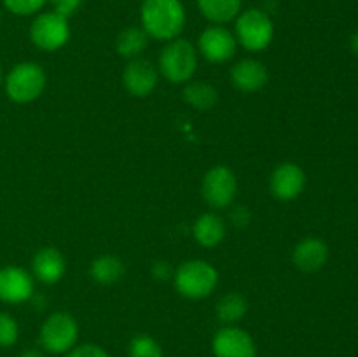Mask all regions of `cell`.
<instances>
[{"label": "cell", "mask_w": 358, "mask_h": 357, "mask_svg": "<svg viewBox=\"0 0 358 357\" xmlns=\"http://www.w3.org/2000/svg\"><path fill=\"white\" fill-rule=\"evenodd\" d=\"M187 21L182 0H142L140 23L150 38L161 42L180 37Z\"/></svg>", "instance_id": "1"}, {"label": "cell", "mask_w": 358, "mask_h": 357, "mask_svg": "<svg viewBox=\"0 0 358 357\" xmlns=\"http://www.w3.org/2000/svg\"><path fill=\"white\" fill-rule=\"evenodd\" d=\"M157 70L168 83H189L198 70V49L191 41L184 37L168 41L161 49Z\"/></svg>", "instance_id": "2"}, {"label": "cell", "mask_w": 358, "mask_h": 357, "mask_svg": "<svg viewBox=\"0 0 358 357\" xmlns=\"http://www.w3.org/2000/svg\"><path fill=\"white\" fill-rule=\"evenodd\" d=\"M173 286L187 300H205L219 286V272L205 259H189L173 272Z\"/></svg>", "instance_id": "3"}, {"label": "cell", "mask_w": 358, "mask_h": 357, "mask_svg": "<svg viewBox=\"0 0 358 357\" xmlns=\"http://www.w3.org/2000/svg\"><path fill=\"white\" fill-rule=\"evenodd\" d=\"M233 34L245 51L261 52L268 49L275 38V23L268 10L252 7L238 14Z\"/></svg>", "instance_id": "4"}, {"label": "cell", "mask_w": 358, "mask_h": 357, "mask_svg": "<svg viewBox=\"0 0 358 357\" xmlns=\"http://www.w3.org/2000/svg\"><path fill=\"white\" fill-rule=\"evenodd\" d=\"M3 83L7 98L14 104L35 102L45 90L48 76L35 62H20L7 72Z\"/></svg>", "instance_id": "5"}, {"label": "cell", "mask_w": 358, "mask_h": 357, "mask_svg": "<svg viewBox=\"0 0 358 357\" xmlns=\"http://www.w3.org/2000/svg\"><path fill=\"white\" fill-rule=\"evenodd\" d=\"M79 342V322L69 312H55L49 315L38 331V343L44 352L63 356Z\"/></svg>", "instance_id": "6"}, {"label": "cell", "mask_w": 358, "mask_h": 357, "mask_svg": "<svg viewBox=\"0 0 358 357\" xmlns=\"http://www.w3.org/2000/svg\"><path fill=\"white\" fill-rule=\"evenodd\" d=\"M28 34L35 48L45 52H55L70 41V24L66 18L48 10L35 14Z\"/></svg>", "instance_id": "7"}, {"label": "cell", "mask_w": 358, "mask_h": 357, "mask_svg": "<svg viewBox=\"0 0 358 357\" xmlns=\"http://www.w3.org/2000/svg\"><path fill=\"white\" fill-rule=\"evenodd\" d=\"M238 192L236 174L226 164H215L201 181V196L213 210H222L233 205Z\"/></svg>", "instance_id": "8"}, {"label": "cell", "mask_w": 358, "mask_h": 357, "mask_svg": "<svg viewBox=\"0 0 358 357\" xmlns=\"http://www.w3.org/2000/svg\"><path fill=\"white\" fill-rule=\"evenodd\" d=\"M198 55L210 63H226L234 58L238 49L236 37L224 24H210L198 37Z\"/></svg>", "instance_id": "9"}, {"label": "cell", "mask_w": 358, "mask_h": 357, "mask_svg": "<svg viewBox=\"0 0 358 357\" xmlns=\"http://www.w3.org/2000/svg\"><path fill=\"white\" fill-rule=\"evenodd\" d=\"M213 357H257V345L240 326H222L212 338Z\"/></svg>", "instance_id": "10"}, {"label": "cell", "mask_w": 358, "mask_h": 357, "mask_svg": "<svg viewBox=\"0 0 358 357\" xmlns=\"http://www.w3.org/2000/svg\"><path fill=\"white\" fill-rule=\"evenodd\" d=\"M35 294V280L30 272L21 266L0 268V301L7 304H21Z\"/></svg>", "instance_id": "11"}, {"label": "cell", "mask_w": 358, "mask_h": 357, "mask_svg": "<svg viewBox=\"0 0 358 357\" xmlns=\"http://www.w3.org/2000/svg\"><path fill=\"white\" fill-rule=\"evenodd\" d=\"M159 70L145 58L129 59L122 70V84L131 97L145 98L152 93L159 83Z\"/></svg>", "instance_id": "12"}, {"label": "cell", "mask_w": 358, "mask_h": 357, "mask_svg": "<svg viewBox=\"0 0 358 357\" xmlns=\"http://www.w3.org/2000/svg\"><path fill=\"white\" fill-rule=\"evenodd\" d=\"M306 188V174L292 161L280 163L269 177V191L280 202H292L299 198Z\"/></svg>", "instance_id": "13"}, {"label": "cell", "mask_w": 358, "mask_h": 357, "mask_svg": "<svg viewBox=\"0 0 358 357\" xmlns=\"http://www.w3.org/2000/svg\"><path fill=\"white\" fill-rule=\"evenodd\" d=\"M66 273V259L56 247H42L31 259V275L35 280L52 286L58 284Z\"/></svg>", "instance_id": "14"}, {"label": "cell", "mask_w": 358, "mask_h": 357, "mask_svg": "<svg viewBox=\"0 0 358 357\" xmlns=\"http://www.w3.org/2000/svg\"><path fill=\"white\" fill-rule=\"evenodd\" d=\"M229 76L233 86L241 93H257L269 80L266 65L255 58H243L234 63Z\"/></svg>", "instance_id": "15"}, {"label": "cell", "mask_w": 358, "mask_h": 357, "mask_svg": "<svg viewBox=\"0 0 358 357\" xmlns=\"http://www.w3.org/2000/svg\"><path fill=\"white\" fill-rule=\"evenodd\" d=\"M329 261V245L318 237H306L294 247L292 262L299 272L315 273Z\"/></svg>", "instance_id": "16"}, {"label": "cell", "mask_w": 358, "mask_h": 357, "mask_svg": "<svg viewBox=\"0 0 358 357\" xmlns=\"http://www.w3.org/2000/svg\"><path fill=\"white\" fill-rule=\"evenodd\" d=\"M192 237L201 247H217L226 238V223L215 212L201 214L192 224Z\"/></svg>", "instance_id": "17"}, {"label": "cell", "mask_w": 358, "mask_h": 357, "mask_svg": "<svg viewBox=\"0 0 358 357\" xmlns=\"http://www.w3.org/2000/svg\"><path fill=\"white\" fill-rule=\"evenodd\" d=\"M198 9L212 24H227L241 13V0H196Z\"/></svg>", "instance_id": "18"}, {"label": "cell", "mask_w": 358, "mask_h": 357, "mask_svg": "<svg viewBox=\"0 0 358 357\" xmlns=\"http://www.w3.org/2000/svg\"><path fill=\"white\" fill-rule=\"evenodd\" d=\"M124 262L114 254H103L93 259L90 265V276L100 286H112L124 276Z\"/></svg>", "instance_id": "19"}, {"label": "cell", "mask_w": 358, "mask_h": 357, "mask_svg": "<svg viewBox=\"0 0 358 357\" xmlns=\"http://www.w3.org/2000/svg\"><path fill=\"white\" fill-rule=\"evenodd\" d=\"M184 102L189 107L196 108L199 112L210 111L219 102V93H217L215 86H212L206 80H189L185 83L184 91H182Z\"/></svg>", "instance_id": "20"}, {"label": "cell", "mask_w": 358, "mask_h": 357, "mask_svg": "<svg viewBox=\"0 0 358 357\" xmlns=\"http://www.w3.org/2000/svg\"><path fill=\"white\" fill-rule=\"evenodd\" d=\"M149 35L142 27H126L115 38V51L119 56L129 59L140 58L149 46Z\"/></svg>", "instance_id": "21"}, {"label": "cell", "mask_w": 358, "mask_h": 357, "mask_svg": "<svg viewBox=\"0 0 358 357\" xmlns=\"http://www.w3.org/2000/svg\"><path fill=\"white\" fill-rule=\"evenodd\" d=\"M248 314V300L241 293H226L215 304V315L224 326H236Z\"/></svg>", "instance_id": "22"}, {"label": "cell", "mask_w": 358, "mask_h": 357, "mask_svg": "<svg viewBox=\"0 0 358 357\" xmlns=\"http://www.w3.org/2000/svg\"><path fill=\"white\" fill-rule=\"evenodd\" d=\"M129 357H164V350L161 343L150 335L133 336L128 345Z\"/></svg>", "instance_id": "23"}, {"label": "cell", "mask_w": 358, "mask_h": 357, "mask_svg": "<svg viewBox=\"0 0 358 357\" xmlns=\"http://www.w3.org/2000/svg\"><path fill=\"white\" fill-rule=\"evenodd\" d=\"M20 340V326L7 312H0V349H10Z\"/></svg>", "instance_id": "24"}, {"label": "cell", "mask_w": 358, "mask_h": 357, "mask_svg": "<svg viewBox=\"0 0 358 357\" xmlns=\"http://www.w3.org/2000/svg\"><path fill=\"white\" fill-rule=\"evenodd\" d=\"M3 7L14 16H35L44 9L48 0H2Z\"/></svg>", "instance_id": "25"}, {"label": "cell", "mask_w": 358, "mask_h": 357, "mask_svg": "<svg viewBox=\"0 0 358 357\" xmlns=\"http://www.w3.org/2000/svg\"><path fill=\"white\" fill-rule=\"evenodd\" d=\"M65 357H110L107 350L96 343H77L70 352L65 354Z\"/></svg>", "instance_id": "26"}, {"label": "cell", "mask_w": 358, "mask_h": 357, "mask_svg": "<svg viewBox=\"0 0 358 357\" xmlns=\"http://www.w3.org/2000/svg\"><path fill=\"white\" fill-rule=\"evenodd\" d=\"M48 4H51L52 13L59 14L63 18H72L77 10L83 6V0H48Z\"/></svg>", "instance_id": "27"}, {"label": "cell", "mask_w": 358, "mask_h": 357, "mask_svg": "<svg viewBox=\"0 0 358 357\" xmlns=\"http://www.w3.org/2000/svg\"><path fill=\"white\" fill-rule=\"evenodd\" d=\"M173 272L175 270L171 268L170 262L168 261H157V262H154V266H152V275H154V279H157V280L173 279Z\"/></svg>", "instance_id": "28"}, {"label": "cell", "mask_w": 358, "mask_h": 357, "mask_svg": "<svg viewBox=\"0 0 358 357\" xmlns=\"http://www.w3.org/2000/svg\"><path fill=\"white\" fill-rule=\"evenodd\" d=\"M231 219H233V223L236 224V226H247V224L250 223V212H248L243 205H240L233 210Z\"/></svg>", "instance_id": "29"}, {"label": "cell", "mask_w": 358, "mask_h": 357, "mask_svg": "<svg viewBox=\"0 0 358 357\" xmlns=\"http://www.w3.org/2000/svg\"><path fill=\"white\" fill-rule=\"evenodd\" d=\"M17 357H44V350L42 349H27L23 352L17 354Z\"/></svg>", "instance_id": "30"}, {"label": "cell", "mask_w": 358, "mask_h": 357, "mask_svg": "<svg viewBox=\"0 0 358 357\" xmlns=\"http://www.w3.org/2000/svg\"><path fill=\"white\" fill-rule=\"evenodd\" d=\"M350 49H352L353 55L358 58V31H355V34L350 37Z\"/></svg>", "instance_id": "31"}, {"label": "cell", "mask_w": 358, "mask_h": 357, "mask_svg": "<svg viewBox=\"0 0 358 357\" xmlns=\"http://www.w3.org/2000/svg\"><path fill=\"white\" fill-rule=\"evenodd\" d=\"M2 80H3L2 79V66H0V84H2Z\"/></svg>", "instance_id": "32"}, {"label": "cell", "mask_w": 358, "mask_h": 357, "mask_svg": "<svg viewBox=\"0 0 358 357\" xmlns=\"http://www.w3.org/2000/svg\"><path fill=\"white\" fill-rule=\"evenodd\" d=\"M0 23H2V13H0Z\"/></svg>", "instance_id": "33"}]
</instances>
